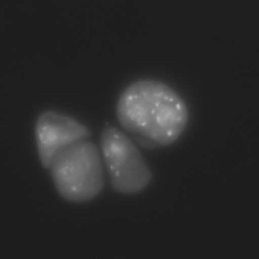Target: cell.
I'll return each mask as SVG.
<instances>
[{
	"instance_id": "6da1fadb",
	"label": "cell",
	"mask_w": 259,
	"mask_h": 259,
	"mask_svg": "<svg viewBox=\"0 0 259 259\" xmlns=\"http://www.w3.org/2000/svg\"><path fill=\"white\" fill-rule=\"evenodd\" d=\"M116 115L120 125L142 146L150 149L176 141L189 119L187 106L180 95L152 79L127 87L118 100Z\"/></svg>"
},
{
	"instance_id": "7a4b0ae2",
	"label": "cell",
	"mask_w": 259,
	"mask_h": 259,
	"mask_svg": "<svg viewBox=\"0 0 259 259\" xmlns=\"http://www.w3.org/2000/svg\"><path fill=\"white\" fill-rule=\"evenodd\" d=\"M50 168L59 194L72 202H83L97 196L104 184L99 152L91 142L83 140L60 152Z\"/></svg>"
},
{
	"instance_id": "3957f363",
	"label": "cell",
	"mask_w": 259,
	"mask_h": 259,
	"mask_svg": "<svg viewBox=\"0 0 259 259\" xmlns=\"http://www.w3.org/2000/svg\"><path fill=\"white\" fill-rule=\"evenodd\" d=\"M101 148L112 187L117 191L133 193L143 189L151 173L140 151L131 140L115 127L105 128Z\"/></svg>"
},
{
	"instance_id": "277c9868",
	"label": "cell",
	"mask_w": 259,
	"mask_h": 259,
	"mask_svg": "<svg viewBox=\"0 0 259 259\" xmlns=\"http://www.w3.org/2000/svg\"><path fill=\"white\" fill-rule=\"evenodd\" d=\"M89 130L73 118L53 111L43 113L35 127L37 147L42 165L50 168L62 150L90 136Z\"/></svg>"
}]
</instances>
